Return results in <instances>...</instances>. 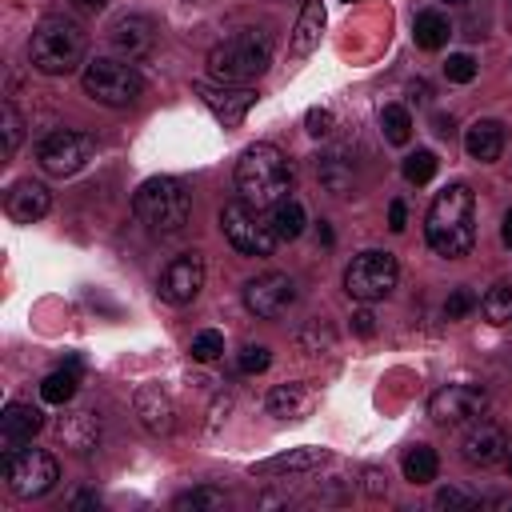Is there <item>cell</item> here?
<instances>
[{"label": "cell", "instance_id": "6da1fadb", "mask_svg": "<svg viewBox=\"0 0 512 512\" xmlns=\"http://www.w3.org/2000/svg\"><path fill=\"white\" fill-rule=\"evenodd\" d=\"M428 248L444 260H460L476 244V192L468 184H448L436 192L424 216Z\"/></svg>", "mask_w": 512, "mask_h": 512}, {"label": "cell", "instance_id": "7a4b0ae2", "mask_svg": "<svg viewBox=\"0 0 512 512\" xmlns=\"http://www.w3.org/2000/svg\"><path fill=\"white\" fill-rule=\"evenodd\" d=\"M236 188L248 204L272 208L292 192V160L276 144H248L236 160Z\"/></svg>", "mask_w": 512, "mask_h": 512}, {"label": "cell", "instance_id": "3957f363", "mask_svg": "<svg viewBox=\"0 0 512 512\" xmlns=\"http://www.w3.org/2000/svg\"><path fill=\"white\" fill-rule=\"evenodd\" d=\"M132 212L152 236H176L192 220V192L176 176H148L132 196Z\"/></svg>", "mask_w": 512, "mask_h": 512}, {"label": "cell", "instance_id": "277c9868", "mask_svg": "<svg viewBox=\"0 0 512 512\" xmlns=\"http://www.w3.org/2000/svg\"><path fill=\"white\" fill-rule=\"evenodd\" d=\"M84 52H88V32L68 16L40 20L28 40V60L44 76H68L72 68L84 64Z\"/></svg>", "mask_w": 512, "mask_h": 512}, {"label": "cell", "instance_id": "5b68a950", "mask_svg": "<svg viewBox=\"0 0 512 512\" xmlns=\"http://www.w3.org/2000/svg\"><path fill=\"white\" fill-rule=\"evenodd\" d=\"M272 60V40L268 32L260 28H244L228 40H220L212 52H208V76L216 84H248L256 76H264Z\"/></svg>", "mask_w": 512, "mask_h": 512}, {"label": "cell", "instance_id": "8992f818", "mask_svg": "<svg viewBox=\"0 0 512 512\" xmlns=\"http://www.w3.org/2000/svg\"><path fill=\"white\" fill-rule=\"evenodd\" d=\"M80 84H84V92H88L96 104H104V108H128V104H136L140 92H144L140 72H136L128 60H116V56H96V60H88Z\"/></svg>", "mask_w": 512, "mask_h": 512}, {"label": "cell", "instance_id": "52a82bcc", "mask_svg": "<svg viewBox=\"0 0 512 512\" xmlns=\"http://www.w3.org/2000/svg\"><path fill=\"white\" fill-rule=\"evenodd\" d=\"M396 280H400V264L392 252H380V248L352 256V264L344 268V292L360 304H376V300L392 296Z\"/></svg>", "mask_w": 512, "mask_h": 512}, {"label": "cell", "instance_id": "ba28073f", "mask_svg": "<svg viewBox=\"0 0 512 512\" xmlns=\"http://www.w3.org/2000/svg\"><path fill=\"white\" fill-rule=\"evenodd\" d=\"M220 232L228 236V244L244 256H268L276 248V232H272V220L260 216L256 204H248L244 196L240 200H228L220 208Z\"/></svg>", "mask_w": 512, "mask_h": 512}, {"label": "cell", "instance_id": "9c48e42d", "mask_svg": "<svg viewBox=\"0 0 512 512\" xmlns=\"http://www.w3.org/2000/svg\"><path fill=\"white\" fill-rule=\"evenodd\" d=\"M0 472H4L8 488H12L16 496H24V500L52 492V484L60 480V464H56V456L44 452V448H24V452H20V448H4Z\"/></svg>", "mask_w": 512, "mask_h": 512}, {"label": "cell", "instance_id": "30bf717a", "mask_svg": "<svg viewBox=\"0 0 512 512\" xmlns=\"http://www.w3.org/2000/svg\"><path fill=\"white\" fill-rule=\"evenodd\" d=\"M96 152V136L84 128H56L36 144V164L48 176H72L80 172Z\"/></svg>", "mask_w": 512, "mask_h": 512}, {"label": "cell", "instance_id": "8fae6325", "mask_svg": "<svg viewBox=\"0 0 512 512\" xmlns=\"http://www.w3.org/2000/svg\"><path fill=\"white\" fill-rule=\"evenodd\" d=\"M296 304V280L288 272H264L244 284V308L260 320H276Z\"/></svg>", "mask_w": 512, "mask_h": 512}, {"label": "cell", "instance_id": "7c38bea8", "mask_svg": "<svg viewBox=\"0 0 512 512\" xmlns=\"http://www.w3.org/2000/svg\"><path fill=\"white\" fill-rule=\"evenodd\" d=\"M192 92L200 96V104L224 124V128H240L248 108L256 104V92L248 84H216V80H196Z\"/></svg>", "mask_w": 512, "mask_h": 512}, {"label": "cell", "instance_id": "4fadbf2b", "mask_svg": "<svg viewBox=\"0 0 512 512\" xmlns=\"http://www.w3.org/2000/svg\"><path fill=\"white\" fill-rule=\"evenodd\" d=\"M200 288H204V256L200 252H180V256H172L168 264H164V272H160V280H156V292H160V300H168V304H192L196 296H200Z\"/></svg>", "mask_w": 512, "mask_h": 512}, {"label": "cell", "instance_id": "5bb4252c", "mask_svg": "<svg viewBox=\"0 0 512 512\" xmlns=\"http://www.w3.org/2000/svg\"><path fill=\"white\" fill-rule=\"evenodd\" d=\"M488 404V392L480 384H444L432 392L428 400V416L436 424H464L472 416H480Z\"/></svg>", "mask_w": 512, "mask_h": 512}, {"label": "cell", "instance_id": "9a60e30c", "mask_svg": "<svg viewBox=\"0 0 512 512\" xmlns=\"http://www.w3.org/2000/svg\"><path fill=\"white\" fill-rule=\"evenodd\" d=\"M108 44L124 56V60H136V56H148L156 48V24L140 12H124L108 24Z\"/></svg>", "mask_w": 512, "mask_h": 512}, {"label": "cell", "instance_id": "2e32d148", "mask_svg": "<svg viewBox=\"0 0 512 512\" xmlns=\"http://www.w3.org/2000/svg\"><path fill=\"white\" fill-rule=\"evenodd\" d=\"M132 408L140 416V424L152 432V436H168L176 428V400L168 396V388L160 384H140L136 396H132Z\"/></svg>", "mask_w": 512, "mask_h": 512}, {"label": "cell", "instance_id": "e0dca14e", "mask_svg": "<svg viewBox=\"0 0 512 512\" xmlns=\"http://www.w3.org/2000/svg\"><path fill=\"white\" fill-rule=\"evenodd\" d=\"M460 452H464V460H468V464L492 468V464H500V460L508 456V436H504V428H500V424L480 420V424H472V428L464 432Z\"/></svg>", "mask_w": 512, "mask_h": 512}, {"label": "cell", "instance_id": "ac0fdd59", "mask_svg": "<svg viewBox=\"0 0 512 512\" xmlns=\"http://www.w3.org/2000/svg\"><path fill=\"white\" fill-rule=\"evenodd\" d=\"M48 208H52V192L40 180H16L4 196V212L16 224H36V220L48 216Z\"/></svg>", "mask_w": 512, "mask_h": 512}, {"label": "cell", "instance_id": "d6986e66", "mask_svg": "<svg viewBox=\"0 0 512 512\" xmlns=\"http://www.w3.org/2000/svg\"><path fill=\"white\" fill-rule=\"evenodd\" d=\"M56 440L72 452H92L100 444V416L96 408H68L64 416H56Z\"/></svg>", "mask_w": 512, "mask_h": 512}, {"label": "cell", "instance_id": "ffe728a7", "mask_svg": "<svg viewBox=\"0 0 512 512\" xmlns=\"http://www.w3.org/2000/svg\"><path fill=\"white\" fill-rule=\"evenodd\" d=\"M316 180L328 196H352L356 192V160L344 152V148H332V152H320L316 156Z\"/></svg>", "mask_w": 512, "mask_h": 512}, {"label": "cell", "instance_id": "44dd1931", "mask_svg": "<svg viewBox=\"0 0 512 512\" xmlns=\"http://www.w3.org/2000/svg\"><path fill=\"white\" fill-rule=\"evenodd\" d=\"M320 404V392L308 380H292V384H276L268 396V412L276 420H304L312 416V408Z\"/></svg>", "mask_w": 512, "mask_h": 512}, {"label": "cell", "instance_id": "7402d4cb", "mask_svg": "<svg viewBox=\"0 0 512 512\" xmlns=\"http://www.w3.org/2000/svg\"><path fill=\"white\" fill-rule=\"evenodd\" d=\"M40 428H44V412L32 408V404H24V400H12L4 408V416H0V440H4V448L28 444Z\"/></svg>", "mask_w": 512, "mask_h": 512}, {"label": "cell", "instance_id": "603a6c76", "mask_svg": "<svg viewBox=\"0 0 512 512\" xmlns=\"http://www.w3.org/2000/svg\"><path fill=\"white\" fill-rule=\"evenodd\" d=\"M464 148L480 164L500 160V152H504V124L500 120H488V116L484 120H472L468 132H464Z\"/></svg>", "mask_w": 512, "mask_h": 512}, {"label": "cell", "instance_id": "cb8c5ba5", "mask_svg": "<svg viewBox=\"0 0 512 512\" xmlns=\"http://www.w3.org/2000/svg\"><path fill=\"white\" fill-rule=\"evenodd\" d=\"M328 460V448H292V452H280L272 460H260L252 464V476H284V472H312Z\"/></svg>", "mask_w": 512, "mask_h": 512}, {"label": "cell", "instance_id": "d4e9b609", "mask_svg": "<svg viewBox=\"0 0 512 512\" xmlns=\"http://www.w3.org/2000/svg\"><path fill=\"white\" fill-rule=\"evenodd\" d=\"M320 32H324V4L320 0H304V8L296 16V28H292V40H288L292 56L304 60L320 44Z\"/></svg>", "mask_w": 512, "mask_h": 512}, {"label": "cell", "instance_id": "484cf974", "mask_svg": "<svg viewBox=\"0 0 512 512\" xmlns=\"http://www.w3.org/2000/svg\"><path fill=\"white\" fill-rule=\"evenodd\" d=\"M448 36H452V24H448V16H444V12H436V8L416 12V20H412V40H416L424 52L444 48V44H448Z\"/></svg>", "mask_w": 512, "mask_h": 512}, {"label": "cell", "instance_id": "4316f807", "mask_svg": "<svg viewBox=\"0 0 512 512\" xmlns=\"http://www.w3.org/2000/svg\"><path fill=\"white\" fill-rule=\"evenodd\" d=\"M400 468H404V480H408V484H428V480H436V472H440V456H436L432 444H412V448L404 452Z\"/></svg>", "mask_w": 512, "mask_h": 512}, {"label": "cell", "instance_id": "83f0119b", "mask_svg": "<svg viewBox=\"0 0 512 512\" xmlns=\"http://www.w3.org/2000/svg\"><path fill=\"white\" fill-rule=\"evenodd\" d=\"M176 512H224L228 508V492L216 488V484H200V488H188L172 500Z\"/></svg>", "mask_w": 512, "mask_h": 512}, {"label": "cell", "instance_id": "f1b7e54d", "mask_svg": "<svg viewBox=\"0 0 512 512\" xmlns=\"http://www.w3.org/2000/svg\"><path fill=\"white\" fill-rule=\"evenodd\" d=\"M272 232L280 236V240H296L300 232H304V224H308V216H304V204L300 200H292V196H284L280 204H272Z\"/></svg>", "mask_w": 512, "mask_h": 512}, {"label": "cell", "instance_id": "f546056e", "mask_svg": "<svg viewBox=\"0 0 512 512\" xmlns=\"http://www.w3.org/2000/svg\"><path fill=\"white\" fill-rule=\"evenodd\" d=\"M76 384H80V372L64 364V368H56V372H48V376L40 380V400H44V404H60V408H64V404L76 396Z\"/></svg>", "mask_w": 512, "mask_h": 512}, {"label": "cell", "instance_id": "4dcf8cb0", "mask_svg": "<svg viewBox=\"0 0 512 512\" xmlns=\"http://www.w3.org/2000/svg\"><path fill=\"white\" fill-rule=\"evenodd\" d=\"M480 312L488 324H508L512 320V280H496L484 300H480Z\"/></svg>", "mask_w": 512, "mask_h": 512}, {"label": "cell", "instance_id": "1f68e13d", "mask_svg": "<svg viewBox=\"0 0 512 512\" xmlns=\"http://www.w3.org/2000/svg\"><path fill=\"white\" fill-rule=\"evenodd\" d=\"M380 132L388 144H408L412 140V116L404 104H384L380 108Z\"/></svg>", "mask_w": 512, "mask_h": 512}, {"label": "cell", "instance_id": "d6a6232c", "mask_svg": "<svg viewBox=\"0 0 512 512\" xmlns=\"http://www.w3.org/2000/svg\"><path fill=\"white\" fill-rule=\"evenodd\" d=\"M400 172H404V180H408V184H428V180L436 176V156H432L428 148H416V152H408V156H404Z\"/></svg>", "mask_w": 512, "mask_h": 512}, {"label": "cell", "instance_id": "836d02e7", "mask_svg": "<svg viewBox=\"0 0 512 512\" xmlns=\"http://www.w3.org/2000/svg\"><path fill=\"white\" fill-rule=\"evenodd\" d=\"M0 124H4V156H16L20 136H24V120H20V112H16L12 100H4V108H0Z\"/></svg>", "mask_w": 512, "mask_h": 512}, {"label": "cell", "instance_id": "e575fe53", "mask_svg": "<svg viewBox=\"0 0 512 512\" xmlns=\"http://www.w3.org/2000/svg\"><path fill=\"white\" fill-rule=\"evenodd\" d=\"M192 360H200V364H208V360H216L220 352H224V336L216 332V328H204V332H196L192 336Z\"/></svg>", "mask_w": 512, "mask_h": 512}, {"label": "cell", "instance_id": "d590c367", "mask_svg": "<svg viewBox=\"0 0 512 512\" xmlns=\"http://www.w3.org/2000/svg\"><path fill=\"white\" fill-rule=\"evenodd\" d=\"M268 364H272V352H268L264 344H244L240 356H236V368H240L244 376H256V372H264Z\"/></svg>", "mask_w": 512, "mask_h": 512}, {"label": "cell", "instance_id": "8d00e7d4", "mask_svg": "<svg viewBox=\"0 0 512 512\" xmlns=\"http://www.w3.org/2000/svg\"><path fill=\"white\" fill-rule=\"evenodd\" d=\"M444 76H448L452 84H468V80H476V60H472L468 52H452V56L444 60Z\"/></svg>", "mask_w": 512, "mask_h": 512}, {"label": "cell", "instance_id": "74e56055", "mask_svg": "<svg viewBox=\"0 0 512 512\" xmlns=\"http://www.w3.org/2000/svg\"><path fill=\"white\" fill-rule=\"evenodd\" d=\"M472 308H476V296H472L468 288H452L448 300H444V320H460V316H468Z\"/></svg>", "mask_w": 512, "mask_h": 512}, {"label": "cell", "instance_id": "f35d334b", "mask_svg": "<svg viewBox=\"0 0 512 512\" xmlns=\"http://www.w3.org/2000/svg\"><path fill=\"white\" fill-rule=\"evenodd\" d=\"M304 124H308L312 136H328V132L336 128V116H332V108H308Z\"/></svg>", "mask_w": 512, "mask_h": 512}, {"label": "cell", "instance_id": "ab89813d", "mask_svg": "<svg viewBox=\"0 0 512 512\" xmlns=\"http://www.w3.org/2000/svg\"><path fill=\"white\" fill-rule=\"evenodd\" d=\"M360 488H364L368 496H384V492H388V476H384L380 468H364V472H360Z\"/></svg>", "mask_w": 512, "mask_h": 512}, {"label": "cell", "instance_id": "60d3db41", "mask_svg": "<svg viewBox=\"0 0 512 512\" xmlns=\"http://www.w3.org/2000/svg\"><path fill=\"white\" fill-rule=\"evenodd\" d=\"M436 508H472V500L460 488H440L436 492Z\"/></svg>", "mask_w": 512, "mask_h": 512}, {"label": "cell", "instance_id": "b9f144b4", "mask_svg": "<svg viewBox=\"0 0 512 512\" xmlns=\"http://www.w3.org/2000/svg\"><path fill=\"white\" fill-rule=\"evenodd\" d=\"M388 228H392V232H404V228H408V208H404V200H392V204H388Z\"/></svg>", "mask_w": 512, "mask_h": 512}, {"label": "cell", "instance_id": "7bdbcfd3", "mask_svg": "<svg viewBox=\"0 0 512 512\" xmlns=\"http://www.w3.org/2000/svg\"><path fill=\"white\" fill-rule=\"evenodd\" d=\"M352 332L356 336H372L376 332V324H372V312L364 308V312H352Z\"/></svg>", "mask_w": 512, "mask_h": 512}, {"label": "cell", "instance_id": "ee69618b", "mask_svg": "<svg viewBox=\"0 0 512 512\" xmlns=\"http://www.w3.org/2000/svg\"><path fill=\"white\" fill-rule=\"evenodd\" d=\"M96 504H100V496H96V492H80V496H72V500H68V508H96Z\"/></svg>", "mask_w": 512, "mask_h": 512}, {"label": "cell", "instance_id": "f6af8a7d", "mask_svg": "<svg viewBox=\"0 0 512 512\" xmlns=\"http://www.w3.org/2000/svg\"><path fill=\"white\" fill-rule=\"evenodd\" d=\"M432 124H436V132H440V136H452V116L436 112V116H432Z\"/></svg>", "mask_w": 512, "mask_h": 512}, {"label": "cell", "instance_id": "bcb514c9", "mask_svg": "<svg viewBox=\"0 0 512 512\" xmlns=\"http://www.w3.org/2000/svg\"><path fill=\"white\" fill-rule=\"evenodd\" d=\"M500 240H504V248H512V208L504 212V224H500Z\"/></svg>", "mask_w": 512, "mask_h": 512}, {"label": "cell", "instance_id": "7dc6e473", "mask_svg": "<svg viewBox=\"0 0 512 512\" xmlns=\"http://www.w3.org/2000/svg\"><path fill=\"white\" fill-rule=\"evenodd\" d=\"M484 504H488V508H508V512H512V496H488Z\"/></svg>", "mask_w": 512, "mask_h": 512}, {"label": "cell", "instance_id": "c3c4849f", "mask_svg": "<svg viewBox=\"0 0 512 512\" xmlns=\"http://www.w3.org/2000/svg\"><path fill=\"white\" fill-rule=\"evenodd\" d=\"M76 4H80V8H88V12H100L108 0H76Z\"/></svg>", "mask_w": 512, "mask_h": 512}, {"label": "cell", "instance_id": "681fc988", "mask_svg": "<svg viewBox=\"0 0 512 512\" xmlns=\"http://www.w3.org/2000/svg\"><path fill=\"white\" fill-rule=\"evenodd\" d=\"M440 4H468V0H440Z\"/></svg>", "mask_w": 512, "mask_h": 512}, {"label": "cell", "instance_id": "f907efd6", "mask_svg": "<svg viewBox=\"0 0 512 512\" xmlns=\"http://www.w3.org/2000/svg\"><path fill=\"white\" fill-rule=\"evenodd\" d=\"M508 472H512V460H508Z\"/></svg>", "mask_w": 512, "mask_h": 512}, {"label": "cell", "instance_id": "816d5d0a", "mask_svg": "<svg viewBox=\"0 0 512 512\" xmlns=\"http://www.w3.org/2000/svg\"><path fill=\"white\" fill-rule=\"evenodd\" d=\"M348 4H352V0H348Z\"/></svg>", "mask_w": 512, "mask_h": 512}]
</instances>
